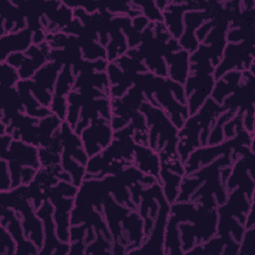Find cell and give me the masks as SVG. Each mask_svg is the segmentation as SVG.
<instances>
[{
	"label": "cell",
	"instance_id": "obj_1",
	"mask_svg": "<svg viewBox=\"0 0 255 255\" xmlns=\"http://www.w3.org/2000/svg\"><path fill=\"white\" fill-rule=\"evenodd\" d=\"M217 208L190 201L170 204L164 237V255L185 254L216 234Z\"/></svg>",
	"mask_w": 255,
	"mask_h": 255
},
{
	"label": "cell",
	"instance_id": "obj_2",
	"mask_svg": "<svg viewBox=\"0 0 255 255\" xmlns=\"http://www.w3.org/2000/svg\"><path fill=\"white\" fill-rule=\"evenodd\" d=\"M226 110L225 107L209 98L195 114L186 119L178 129L176 145L177 153L183 163L194 149L207 145L208 136L215 121Z\"/></svg>",
	"mask_w": 255,
	"mask_h": 255
},
{
	"label": "cell",
	"instance_id": "obj_3",
	"mask_svg": "<svg viewBox=\"0 0 255 255\" xmlns=\"http://www.w3.org/2000/svg\"><path fill=\"white\" fill-rule=\"evenodd\" d=\"M138 111L145 118L148 146L158 154L177 152L178 128L169 120L165 112L148 102H143Z\"/></svg>",
	"mask_w": 255,
	"mask_h": 255
},
{
	"label": "cell",
	"instance_id": "obj_4",
	"mask_svg": "<svg viewBox=\"0 0 255 255\" xmlns=\"http://www.w3.org/2000/svg\"><path fill=\"white\" fill-rule=\"evenodd\" d=\"M59 133L63 144L61 166L71 176L72 183L79 187L86 176L89 156L84 149L80 135L66 121L62 123Z\"/></svg>",
	"mask_w": 255,
	"mask_h": 255
},
{
	"label": "cell",
	"instance_id": "obj_5",
	"mask_svg": "<svg viewBox=\"0 0 255 255\" xmlns=\"http://www.w3.org/2000/svg\"><path fill=\"white\" fill-rule=\"evenodd\" d=\"M78 187L76 185L65 180H60L45 191L46 199H49L54 206L53 216L57 236L66 243H70L71 215Z\"/></svg>",
	"mask_w": 255,
	"mask_h": 255
},
{
	"label": "cell",
	"instance_id": "obj_6",
	"mask_svg": "<svg viewBox=\"0 0 255 255\" xmlns=\"http://www.w3.org/2000/svg\"><path fill=\"white\" fill-rule=\"evenodd\" d=\"M7 160L12 180V189L21 186V172L23 169L33 167L39 170L42 167L39 147L19 139H13L7 152L0 155Z\"/></svg>",
	"mask_w": 255,
	"mask_h": 255
},
{
	"label": "cell",
	"instance_id": "obj_7",
	"mask_svg": "<svg viewBox=\"0 0 255 255\" xmlns=\"http://www.w3.org/2000/svg\"><path fill=\"white\" fill-rule=\"evenodd\" d=\"M159 184L166 200L171 204L176 201L180 184L185 175L184 163L181 161L177 152L159 154Z\"/></svg>",
	"mask_w": 255,
	"mask_h": 255
},
{
	"label": "cell",
	"instance_id": "obj_8",
	"mask_svg": "<svg viewBox=\"0 0 255 255\" xmlns=\"http://www.w3.org/2000/svg\"><path fill=\"white\" fill-rule=\"evenodd\" d=\"M214 84L213 74L202 71L189 72V76L183 84L189 116L195 114L210 98Z\"/></svg>",
	"mask_w": 255,
	"mask_h": 255
},
{
	"label": "cell",
	"instance_id": "obj_9",
	"mask_svg": "<svg viewBox=\"0 0 255 255\" xmlns=\"http://www.w3.org/2000/svg\"><path fill=\"white\" fill-rule=\"evenodd\" d=\"M114 128L111 121L104 118L92 121L80 133V137L89 158L101 153L113 141Z\"/></svg>",
	"mask_w": 255,
	"mask_h": 255
},
{
	"label": "cell",
	"instance_id": "obj_10",
	"mask_svg": "<svg viewBox=\"0 0 255 255\" xmlns=\"http://www.w3.org/2000/svg\"><path fill=\"white\" fill-rule=\"evenodd\" d=\"M59 62L49 61L30 79V89L37 101L44 107L50 108L59 72L63 68Z\"/></svg>",
	"mask_w": 255,
	"mask_h": 255
},
{
	"label": "cell",
	"instance_id": "obj_11",
	"mask_svg": "<svg viewBox=\"0 0 255 255\" xmlns=\"http://www.w3.org/2000/svg\"><path fill=\"white\" fill-rule=\"evenodd\" d=\"M37 215L43 222L44 243L39 254H61L70 253L71 244L61 241L56 233V224L54 220V206L49 199H45L42 205L36 210Z\"/></svg>",
	"mask_w": 255,
	"mask_h": 255
},
{
	"label": "cell",
	"instance_id": "obj_12",
	"mask_svg": "<svg viewBox=\"0 0 255 255\" xmlns=\"http://www.w3.org/2000/svg\"><path fill=\"white\" fill-rule=\"evenodd\" d=\"M0 225L5 227L7 231L11 234L17 243L16 255H34L39 254V249L37 246L27 239L24 233L23 225L21 219L17 212L10 207L1 206L0 208Z\"/></svg>",
	"mask_w": 255,
	"mask_h": 255
},
{
	"label": "cell",
	"instance_id": "obj_13",
	"mask_svg": "<svg viewBox=\"0 0 255 255\" xmlns=\"http://www.w3.org/2000/svg\"><path fill=\"white\" fill-rule=\"evenodd\" d=\"M51 47L45 41L39 45H32L24 52V59L17 69L20 80H29L36 72L50 61Z\"/></svg>",
	"mask_w": 255,
	"mask_h": 255
},
{
	"label": "cell",
	"instance_id": "obj_14",
	"mask_svg": "<svg viewBox=\"0 0 255 255\" xmlns=\"http://www.w3.org/2000/svg\"><path fill=\"white\" fill-rule=\"evenodd\" d=\"M33 45V32L26 28L24 30L9 33L0 38V61L5 62L13 53L25 52Z\"/></svg>",
	"mask_w": 255,
	"mask_h": 255
},
{
	"label": "cell",
	"instance_id": "obj_15",
	"mask_svg": "<svg viewBox=\"0 0 255 255\" xmlns=\"http://www.w3.org/2000/svg\"><path fill=\"white\" fill-rule=\"evenodd\" d=\"M189 58L190 53L183 49L166 53L164 60L167 66V78L183 85L189 76Z\"/></svg>",
	"mask_w": 255,
	"mask_h": 255
},
{
	"label": "cell",
	"instance_id": "obj_16",
	"mask_svg": "<svg viewBox=\"0 0 255 255\" xmlns=\"http://www.w3.org/2000/svg\"><path fill=\"white\" fill-rule=\"evenodd\" d=\"M132 164L142 173L156 178L159 183L160 158L152 148L135 143Z\"/></svg>",
	"mask_w": 255,
	"mask_h": 255
},
{
	"label": "cell",
	"instance_id": "obj_17",
	"mask_svg": "<svg viewBox=\"0 0 255 255\" xmlns=\"http://www.w3.org/2000/svg\"><path fill=\"white\" fill-rule=\"evenodd\" d=\"M242 81L241 71H229L215 80V84L210 98L218 105L222 106L224 99L231 95L240 85Z\"/></svg>",
	"mask_w": 255,
	"mask_h": 255
},
{
	"label": "cell",
	"instance_id": "obj_18",
	"mask_svg": "<svg viewBox=\"0 0 255 255\" xmlns=\"http://www.w3.org/2000/svg\"><path fill=\"white\" fill-rule=\"evenodd\" d=\"M133 6L137 7L141 14L148 19L151 23L163 22L162 12L156 7L154 1H141V2H130Z\"/></svg>",
	"mask_w": 255,
	"mask_h": 255
},
{
	"label": "cell",
	"instance_id": "obj_19",
	"mask_svg": "<svg viewBox=\"0 0 255 255\" xmlns=\"http://www.w3.org/2000/svg\"><path fill=\"white\" fill-rule=\"evenodd\" d=\"M1 77H0V85L1 87L6 88H14L17 83L20 81V77L17 69L10 66L6 62H2L1 66Z\"/></svg>",
	"mask_w": 255,
	"mask_h": 255
},
{
	"label": "cell",
	"instance_id": "obj_20",
	"mask_svg": "<svg viewBox=\"0 0 255 255\" xmlns=\"http://www.w3.org/2000/svg\"><path fill=\"white\" fill-rule=\"evenodd\" d=\"M17 243L7 229L0 227V255H16Z\"/></svg>",
	"mask_w": 255,
	"mask_h": 255
},
{
	"label": "cell",
	"instance_id": "obj_21",
	"mask_svg": "<svg viewBox=\"0 0 255 255\" xmlns=\"http://www.w3.org/2000/svg\"><path fill=\"white\" fill-rule=\"evenodd\" d=\"M238 254L240 255L255 254V226L245 229L239 245Z\"/></svg>",
	"mask_w": 255,
	"mask_h": 255
},
{
	"label": "cell",
	"instance_id": "obj_22",
	"mask_svg": "<svg viewBox=\"0 0 255 255\" xmlns=\"http://www.w3.org/2000/svg\"><path fill=\"white\" fill-rule=\"evenodd\" d=\"M12 189V180L9 165L6 159L0 160V192H7Z\"/></svg>",
	"mask_w": 255,
	"mask_h": 255
}]
</instances>
